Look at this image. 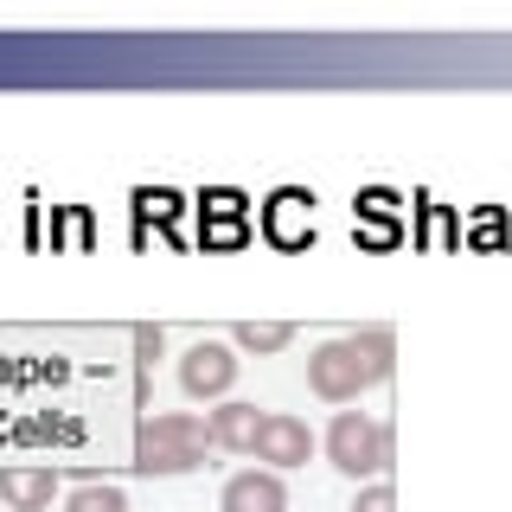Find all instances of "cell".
<instances>
[{
	"mask_svg": "<svg viewBox=\"0 0 512 512\" xmlns=\"http://www.w3.org/2000/svg\"><path fill=\"white\" fill-rule=\"evenodd\" d=\"M391 327H365V333H346V340H327L314 346L308 359V391L320 397V404H359L372 384L391 378Z\"/></svg>",
	"mask_w": 512,
	"mask_h": 512,
	"instance_id": "obj_1",
	"label": "cell"
},
{
	"mask_svg": "<svg viewBox=\"0 0 512 512\" xmlns=\"http://www.w3.org/2000/svg\"><path fill=\"white\" fill-rule=\"evenodd\" d=\"M205 448H212V429L186 410L148 416L135 429V474H192L205 468Z\"/></svg>",
	"mask_w": 512,
	"mask_h": 512,
	"instance_id": "obj_2",
	"label": "cell"
},
{
	"mask_svg": "<svg viewBox=\"0 0 512 512\" xmlns=\"http://www.w3.org/2000/svg\"><path fill=\"white\" fill-rule=\"evenodd\" d=\"M327 461L346 480L391 474V423H378V416H365V410H340L327 423Z\"/></svg>",
	"mask_w": 512,
	"mask_h": 512,
	"instance_id": "obj_3",
	"label": "cell"
},
{
	"mask_svg": "<svg viewBox=\"0 0 512 512\" xmlns=\"http://www.w3.org/2000/svg\"><path fill=\"white\" fill-rule=\"evenodd\" d=\"M308 455H314V429L301 423V416H288V410H269L263 436H256V461H263L269 474H288V468H301Z\"/></svg>",
	"mask_w": 512,
	"mask_h": 512,
	"instance_id": "obj_4",
	"label": "cell"
},
{
	"mask_svg": "<svg viewBox=\"0 0 512 512\" xmlns=\"http://www.w3.org/2000/svg\"><path fill=\"white\" fill-rule=\"evenodd\" d=\"M237 384V352L218 346V340H199L180 359V391L186 397H224Z\"/></svg>",
	"mask_w": 512,
	"mask_h": 512,
	"instance_id": "obj_5",
	"label": "cell"
},
{
	"mask_svg": "<svg viewBox=\"0 0 512 512\" xmlns=\"http://www.w3.org/2000/svg\"><path fill=\"white\" fill-rule=\"evenodd\" d=\"M218 506L224 512H288V487H282V474H269V468H244V474L224 480Z\"/></svg>",
	"mask_w": 512,
	"mask_h": 512,
	"instance_id": "obj_6",
	"label": "cell"
},
{
	"mask_svg": "<svg viewBox=\"0 0 512 512\" xmlns=\"http://www.w3.org/2000/svg\"><path fill=\"white\" fill-rule=\"evenodd\" d=\"M263 416L256 404H218L212 416H205V429H212V448H231V455H256V436H263Z\"/></svg>",
	"mask_w": 512,
	"mask_h": 512,
	"instance_id": "obj_7",
	"label": "cell"
},
{
	"mask_svg": "<svg viewBox=\"0 0 512 512\" xmlns=\"http://www.w3.org/2000/svg\"><path fill=\"white\" fill-rule=\"evenodd\" d=\"M52 493H58L52 468H7V474H0V506H7V512H45Z\"/></svg>",
	"mask_w": 512,
	"mask_h": 512,
	"instance_id": "obj_8",
	"label": "cell"
},
{
	"mask_svg": "<svg viewBox=\"0 0 512 512\" xmlns=\"http://www.w3.org/2000/svg\"><path fill=\"white\" fill-rule=\"evenodd\" d=\"M288 340H295L288 320H244V327H237V346L244 352H282Z\"/></svg>",
	"mask_w": 512,
	"mask_h": 512,
	"instance_id": "obj_9",
	"label": "cell"
},
{
	"mask_svg": "<svg viewBox=\"0 0 512 512\" xmlns=\"http://www.w3.org/2000/svg\"><path fill=\"white\" fill-rule=\"evenodd\" d=\"M64 512H128V493L122 487H71V500H64Z\"/></svg>",
	"mask_w": 512,
	"mask_h": 512,
	"instance_id": "obj_10",
	"label": "cell"
},
{
	"mask_svg": "<svg viewBox=\"0 0 512 512\" xmlns=\"http://www.w3.org/2000/svg\"><path fill=\"white\" fill-rule=\"evenodd\" d=\"M352 512H397V493L384 487V480H372V487H359V500H352Z\"/></svg>",
	"mask_w": 512,
	"mask_h": 512,
	"instance_id": "obj_11",
	"label": "cell"
},
{
	"mask_svg": "<svg viewBox=\"0 0 512 512\" xmlns=\"http://www.w3.org/2000/svg\"><path fill=\"white\" fill-rule=\"evenodd\" d=\"M160 346H167V333H160V327H135V352H141V365H154V359H160Z\"/></svg>",
	"mask_w": 512,
	"mask_h": 512,
	"instance_id": "obj_12",
	"label": "cell"
}]
</instances>
